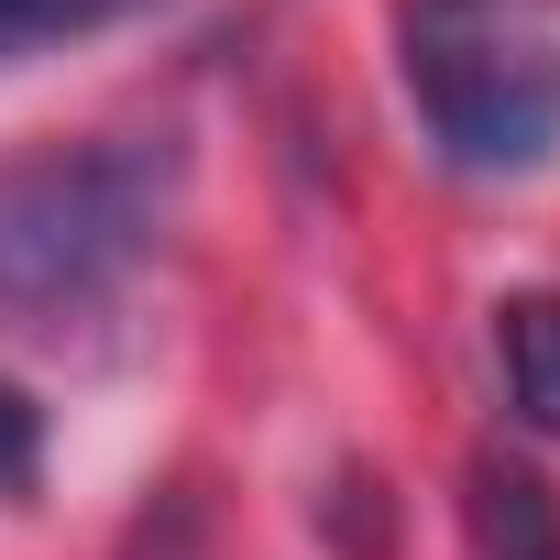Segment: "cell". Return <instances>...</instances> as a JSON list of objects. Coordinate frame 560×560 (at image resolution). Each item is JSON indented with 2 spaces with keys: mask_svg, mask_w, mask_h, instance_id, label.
<instances>
[{
  "mask_svg": "<svg viewBox=\"0 0 560 560\" xmlns=\"http://www.w3.org/2000/svg\"><path fill=\"white\" fill-rule=\"evenodd\" d=\"M34 472H45V407L0 385V494H34Z\"/></svg>",
  "mask_w": 560,
  "mask_h": 560,
  "instance_id": "8992f818",
  "label": "cell"
},
{
  "mask_svg": "<svg viewBox=\"0 0 560 560\" xmlns=\"http://www.w3.org/2000/svg\"><path fill=\"white\" fill-rule=\"evenodd\" d=\"M132 560H198V516H187V494H165V505L132 527Z\"/></svg>",
  "mask_w": 560,
  "mask_h": 560,
  "instance_id": "52a82bcc",
  "label": "cell"
},
{
  "mask_svg": "<svg viewBox=\"0 0 560 560\" xmlns=\"http://www.w3.org/2000/svg\"><path fill=\"white\" fill-rule=\"evenodd\" d=\"M176 187H187L176 132H89V143L0 154V319L67 330L110 308L165 242Z\"/></svg>",
  "mask_w": 560,
  "mask_h": 560,
  "instance_id": "6da1fadb",
  "label": "cell"
},
{
  "mask_svg": "<svg viewBox=\"0 0 560 560\" xmlns=\"http://www.w3.org/2000/svg\"><path fill=\"white\" fill-rule=\"evenodd\" d=\"M494 363H505V396L538 440H560V298H505L494 308Z\"/></svg>",
  "mask_w": 560,
  "mask_h": 560,
  "instance_id": "277c9868",
  "label": "cell"
},
{
  "mask_svg": "<svg viewBox=\"0 0 560 560\" xmlns=\"http://www.w3.org/2000/svg\"><path fill=\"white\" fill-rule=\"evenodd\" d=\"M407 100L462 176H527L560 154V23L549 0H407Z\"/></svg>",
  "mask_w": 560,
  "mask_h": 560,
  "instance_id": "7a4b0ae2",
  "label": "cell"
},
{
  "mask_svg": "<svg viewBox=\"0 0 560 560\" xmlns=\"http://www.w3.org/2000/svg\"><path fill=\"white\" fill-rule=\"evenodd\" d=\"M462 527H472V560H560V494L505 451L462 472Z\"/></svg>",
  "mask_w": 560,
  "mask_h": 560,
  "instance_id": "3957f363",
  "label": "cell"
},
{
  "mask_svg": "<svg viewBox=\"0 0 560 560\" xmlns=\"http://www.w3.org/2000/svg\"><path fill=\"white\" fill-rule=\"evenodd\" d=\"M132 12H154V0H0V67L67 34H100V23H132Z\"/></svg>",
  "mask_w": 560,
  "mask_h": 560,
  "instance_id": "5b68a950",
  "label": "cell"
}]
</instances>
